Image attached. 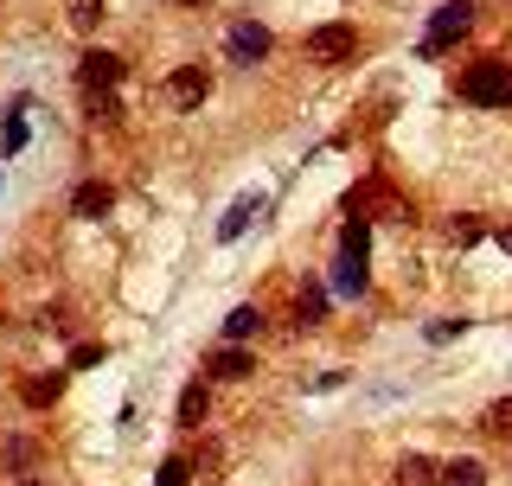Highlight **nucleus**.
Listing matches in <instances>:
<instances>
[{"label":"nucleus","instance_id":"19","mask_svg":"<svg viewBox=\"0 0 512 486\" xmlns=\"http://www.w3.org/2000/svg\"><path fill=\"white\" fill-rule=\"evenodd\" d=\"M480 429H487V435H506V442H512V397H500V403H493V410H487V423H480Z\"/></svg>","mask_w":512,"mask_h":486},{"label":"nucleus","instance_id":"7","mask_svg":"<svg viewBox=\"0 0 512 486\" xmlns=\"http://www.w3.org/2000/svg\"><path fill=\"white\" fill-rule=\"evenodd\" d=\"M122 71H128V64H122L116 52H84V64H77L84 90H96V96H103V90H116V84H122Z\"/></svg>","mask_w":512,"mask_h":486},{"label":"nucleus","instance_id":"9","mask_svg":"<svg viewBox=\"0 0 512 486\" xmlns=\"http://www.w3.org/2000/svg\"><path fill=\"white\" fill-rule=\"evenodd\" d=\"M58 397H64V378H58V371H39V378L20 384V403H26V410H52Z\"/></svg>","mask_w":512,"mask_h":486},{"label":"nucleus","instance_id":"24","mask_svg":"<svg viewBox=\"0 0 512 486\" xmlns=\"http://www.w3.org/2000/svg\"><path fill=\"white\" fill-rule=\"evenodd\" d=\"M20 486H39V480H32V474H20Z\"/></svg>","mask_w":512,"mask_h":486},{"label":"nucleus","instance_id":"1","mask_svg":"<svg viewBox=\"0 0 512 486\" xmlns=\"http://www.w3.org/2000/svg\"><path fill=\"white\" fill-rule=\"evenodd\" d=\"M461 96L480 103V109H512V64H500V58L468 64V71H461Z\"/></svg>","mask_w":512,"mask_h":486},{"label":"nucleus","instance_id":"21","mask_svg":"<svg viewBox=\"0 0 512 486\" xmlns=\"http://www.w3.org/2000/svg\"><path fill=\"white\" fill-rule=\"evenodd\" d=\"M186 474H192V467H186L180 455H173V461H160V474H154V486H186Z\"/></svg>","mask_w":512,"mask_h":486},{"label":"nucleus","instance_id":"16","mask_svg":"<svg viewBox=\"0 0 512 486\" xmlns=\"http://www.w3.org/2000/svg\"><path fill=\"white\" fill-rule=\"evenodd\" d=\"M442 486H487V467H480V461H448Z\"/></svg>","mask_w":512,"mask_h":486},{"label":"nucleus","instance_id":"10","mask_svg":"<svg viewBox=\"0 0 512 486\" xmlns=\"http://www.w3.org/2000/svg\"><path fill=\"white\" fill-rule=\"evenodd\" d=\"M205 371H212V378H250V371H256V359H250L244 346H218L212 359H205Z\"/></svg>","mask_w":512,"mask_h":486},{"label":"nucleus","instance_id":"17","mask_svg":"<svg viewBox=\"0 0 512 486\" xmlns=\"http://www.w3.org/2000/svg\"><path fill=\"white\" fill-rule=\"evenodd\" d=\"M64 13H71L77 32H96V26H103V0H64Z\"/></svg>","mask_w":512,"mask_h":486},{"label":"nucleus","instance_id":"8","mask_svg":"<svg viewBox=\"0 0 512 486\" xmlns=\"http://www.w3.org/2000/svg\"><path fill=\"white\" fill-rule=\"evenodd\" d=\"M391 486H442V467L429 461V455H404L391 467Z\"/></svg>","mask_w":512,"mask_h":486},{"label":"nucleus","instance_id":"6","mask_svg":"<svg viewBox=\"0 0 512 486\" xmlns=\"http://www.w3.org/2000/svg\"><path fill=\"white\" fill-rule=\"evenodd\" d=\"M205 90H212L205 64H180V71L167 77V103H173V109H192V103H205Z\"/></svg>","mask_w":512,"mask_h":486},{"label":"nucleus","instance_id":"22","mask_svg":"<svg viewBox=\"0 0 512 486\" xmlns=\"http://www.w3.org/2000/svg\"><path fill=\"white\" fill-rule=\"evenodd\" d=\"M20 148H26V122L13 116V122H7V154H20Z\"/></svg>","mask_w":512,"mask_h":486},{"label":"nucleus","instance_id":"5","mask_svg":"<svg viewBox=\"0 0 512 486\" xmlns=\"http://www.w3.org/2000/svg\"><path fill=\"white\" fill-rule=\"evenodd\" d=\"M346 212H352V218H365V212H384V218H404V205H397V192L384 186V180H365L359 192H346Z\"/></svg>","mask_w":512,"mask_h":486},{"label":"nucleus","instance_id":"20","mask_svg":"<svg viewBox=\"0 0 512 486\" xmlns=\"http://www.w3.org/2000/svg\"><path fill=\"white\" fill-rule=\"evenodd\" d=\"M333 288H340V295H359V288H365V263H346V256H340V275H333Z\"/></svg>","mask_w":512,"mask_h":486},{"label":"nucleus","instance_id":"4","mask_svg":"<svg viewBox=\"0 0 512 486\" xmlns=\"http://www.w3.org/2000/svg\"><path fill=\"white\" fill-rule=\"evenodd\" d=\"M224 52H231V64H256V58H269V26L237 20L231 32H224Z\"/></svg>","mask_w":512,"mask_h":486},{"label":"nucleus","instance_id":"23","mask_svg":"<svg viewBox=\"0 0 512 486\" xmlns=\"http://www.w3.org/2000/svg\"><path fill=\"white\" fill-rule=\"evenodd\" d=\"M500 250H506V256H512V224H506V231H500Z\"/></svg>","mask_w":512,"mask_h":486},{"label":"nucleus","instance_id":"11","mask_svg":"<svg viewBox=\"0 0 512 486\" xmlns=\"http://www.w3.org/2000/svg\"><path fill=\"white\" fill-rule=\"evenodd\" d=\"M109 205H116V192H109L103 180H90V186H77V199H71V212L77 218H103Z\"/></svg>","mask_w":512,"mask_h":486},{"label":"nucleus","instance_id":"15","mask_svg":"<svg viewBox=\"0 0 512 486\" xmlns=\"http://www.w3.org/2000/svg\"><path fill=\"white\" fill-rule=\"evenodd\" d=\"M320 314H327V288H301V295H295V320H301V327H320Z\"/></svg>","mask_w":512,"mask_h":486},{"label":"nucleus","instance_id":"18","mask_svg":"<svg viewBox=\"0 0 512 486\" xmlns=\"http://www.w3.org/2000/svg\"><path fill=\"white\" fill-rule=\"evenodd\" d=\"M256 205H263V199H237V205H231V212H224V218H218V237H224V243H231V237H237V231H244V224H250V212H256Z\"/></svg>","mask_w":512,"mask_h":486},{"label":"nucleus","instance_id":"12","mask_svg":"<svg viewBox=\"0 0 512 486\" xmlns=\"http://www.w3.org/2000/svg\"><path fill=\"white\" fill-rule=\"evenodd\" d=\"M365 250H372V218H346V231H340V256H346V263H365Z\"/></svg>","mask_w":512,"mask_h":486},{"label":"nucleus","instance_id":"2","mask_svg":"<svg viewBox=\"0 0 512 486\" xmlns=\"http://www.w3.org/2000/svg\"><path fill=\"white\" fill-rule=\"evenodd\" d=\"M352 52H359V32H352L346 20H333V26H314V32H308V64H346Z\"/></svg>","mask_w":512,"mask_h":486},{"label":"nucleus","instance_id":"14","mask_svg":"<svg viewBox=\"0 0 512 486\" xmlns=\"http://www.w3.org/2000/svg\"><path fill=\"white\" fill-rule=\"evenodd\" d=\"M256 327H263V314H256V307H231V320H224V339H231V346H244Z\"/></svg>","mask_w":512,"mask_h":486},{"label":"nucleus","instance_id":"3","mask_svg":"<svg viewBox=\"0 0 512 486\" xmlns=\"http://www.w3.org/2000/svg\"><path fill=\"white\" fill-rule=\"evenodd\" d=\"M468 20H474V0H442V7H436V20H429V39H423V52L436 58L448 39H461V32H468Z\"/></svg>","mask_w":512,"mask_h":486},{"label":"nucleus","instance_id":"13","mask_svg":"<svg viewBox=\"0 0 512 486\" xmlns=\"http://www.w3.org/2000/svg\"><path fill=\"white\" fill-rule=\"evenodd\" d=\"M205 410H212V391H205V378H199V384H186V391H180V423H186V429H199V423H205Z\"/></svg>","mask_w":512,"mask_h":486},{"label":"nucleus","instance_id":"25","mask_svg":"<svg viewBox=\"0 0 512 486\" xmlns=\"http://www.w3.org/2000/svg\"><path fill=\"white\" fill-rule=\"evenodd\" d=\"M173 7H199V0H173Z\"/></svg>","mask_w":512,"mask_h":486}]
</instances>
